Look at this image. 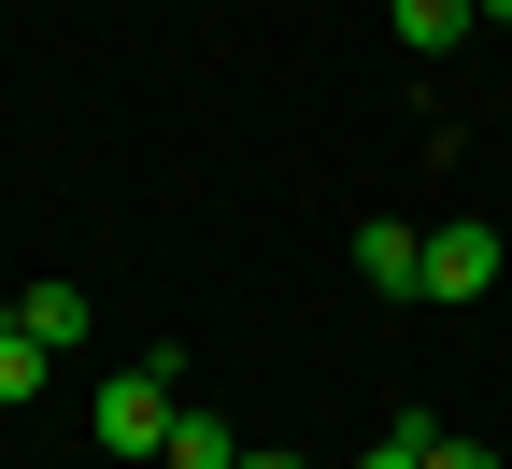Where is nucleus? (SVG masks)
I'll list each match as a JSON object with an SVG mask.
<instances>
[{"label": "nucleus", "mask_w": 512, "mask_h": 469, "mask_svg": "<svg viewBox=\"0 0 512 469\" xmlns=\"http://www.w3.org/2000/svg\"><path fill=\"white\" fill-rule=\"evenodd\" d=\"M43 370H57V342H43L29 313H0V413H29V398H43Z\"/></svg>", "instance_id": "nucleus-6"}, {"label": "nucleus", "mask_w": 512, "mask_h": 469, "mask_svg": "<svg viewBox=\"0 0 512 469\" xmlns=\"http://www.w3.org/2000/svg\"><path fill=\"white\" fill-rule=\"evenodd\" d=\"M157 469H242V427L214 413V398H171V441H157Z\"/></svg>", "instance_id": "nucleus-4"}, {"label": "nucleus", "mask_w": 512, "mask_h": 469, "mask_svg": "<svg viewBox=\"0 0 512 469\" xmlns=\"http://www.w3.org/2000/svg\"><path fill=\"white\" fill-rule=\"evenodd\" d=\"M242 469H313V455H242Z\"/></svg>", "instance_id": "nucleus-10"}, {"label": "nucleus", "mask_w": 512, "mask_h": 469, "mask_svg": "<svg viewBox=\"0 0 512 469\" xmlns=\"http://www.w3.org/2000/svg\"><path fill=\"white\" fill-rule=\"evenodd\" d=\"M427 455H441V427H427V413H384V427H370V455H356V469H427Z\"/></svg>", "instance_id": "nucleus-7"}, {"label": "nucleus", "mask_w": 512, "mask_h": 469, "mask_svg": "<svg viewBox=\"0 0 512 469\" xmlns=\"http://www.w3.org/2000/svg\"><path fill=\"white\" fill-rule=\"evenodd\" d=\"M498 271H512V242H498V228H470V214H456V228H427V299H498Z\"/></svg>", "instance_id": "nucleus-2"}, {"label": "nucleus", "mask_w": 512, "mask_h": 469, "mask_svg": "<svg viewBox=\"0 0 512 469\" xmlns=\"http://www.w3.org/2000/svg\"><path fill=\"white\" fill-rule=\"evenodd\" d=\"M15 313H29V327H43V342H86V285H29V299H15Z\"/></svg>", "instance_id": "nucleus-8"}, {"label": "nucleus", "mask_w": 512, "mask_h": 469, "mask_svg": "<svg viewBox=\"0 0 512 469\" xmlns=\"http://www.w3.org/2000/svg\"><path fill=\"white\" fill-rule=\"evenodd\" d=\"M384 29H399V57H456L484 29V0H384Z\"/></svg>", "instance_id": "nucleus-5"}, {"label": "nucleus", "mask_w": 512, "mask_h": 469, "mask_svg": "<svg viewBox=\"0 0 512 469\" xmlns=\"http://www.w3.org/2000/svg\"><path fill=\"white\" fill-rule=\"evenodd\" d=\"M484 29H512V0H484Z\"/></svg>", "instance_id": "nucleus-11"}, {"label": "nucleus", "mask_w": 512, "mask_h": 469, "mask_svg": "<svg viewBox=\"0 0 512 469\" xmlns=\"http://www.w3.org/2000/svg\"><path fill=\"white\" fill-rule=\"evenodd\" d=\"M427 469H498V455H484V441H456V427H441V455H427Z\"/></svg>", "instance_id": "nucleus-9"}, {"label": "nucleus", "mask_w": 512, "mask_h": 469, "mask_svg": "<svg viewBox=\"0 0 512 469\" xmlns=\"http://www.w3.org/2000/svg\"><path fill=\"white\" fill-rule=\"evenodd\" d=\"M356 285H370V299H427V228L370 214V228H356Z\"/></svg>", "instance_id": "nucleus-3"}, {"label": "nucleus", "mask_w": 512, "mask_h": 469, "mask_svg": "<svg viewBox=\"0 0 512 469\" xmlns=\"http://www.w3.org/2000/svg\"><path fill=\"white\" fill-rule=\"evenodd\" d=\"M171 398H200L171 342H157V356H128V370L100 384V413H86V427H100V455H157V441H171Z\"/></svg>", "instance_id": "nucleus-1"}]
</instances>
